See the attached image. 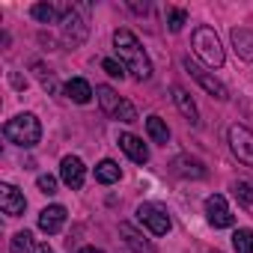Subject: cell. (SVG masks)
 Segmentation results:
<instances>
[{"instance_id": "cell-29", "label": "cell", "mask_w": 253, "mask_h": 253, "mask_svg": "<svg viewBox=\"0 0 253 253\" xmlns=\"http://www.w3.org/2000/svg\"><path fill=\"white\" fill-rule=\"evenodd\" d=\"M128 6H131L134 12H143V15L149 12V3H134V0H131V3H128Z\"/></svg>"}, {"instance_id": "cell-11", "label": "cell", "mask_w": 253, "mask_h": 253, "mask_svg": "<svg viewBox=\"0 0 253 253\" xmlns=\"http://www.w3.org/2000/svg\"><path fill=\"white\" fill-rule=\"evenodd\" d=\"M170 170H173L176 176H182V179H206V176H209L206 164H203L200 158H191V155H179V158H173Z\"/></svg>"}, {"instance_id": "cell-1", "label": "cell", "mask_w": 253, "mask_h": 253, "mask_svg": "<svg viewBox=\"0 0 253 253\" xmlns=\"http://www.w3.org/2000/svg\"><path fill=\"white\" fill-rule=\"evenodd\" d=\"M113 45H116V57H119V63L128 69L137 81H149V78H152V63H149V57H146L140 39H137L131 30L119 27V30L113 33Z\"/></svg>"}, {"instance_id": "cell-25", "label": "cell", "mask_w": 253, "mask_h": 253, "mask_svg": "<svg viewBox=\"0 0 253 253\" xmlns=\"http://www.w3.org/2000/svg\"><path fill=\"white\" fill-rule=\"evenodd\" d=\"M185 24H188V12L179 9V6H170L167 9V27H170V33H179Z\"/></svg>"}, {"instance_id": "cell-14", "label": "cell", "mask_w": 253, "mask_h": 253, "mask_svg": "<svg viewBox=\"0 0 253 253\" xmlns=\"http://www.w3.org/2000/svg\"><path fill=\"white\" fill-rule=\"evenodd\" d=\"M170 95H173V101H176L179 113H182L191 125H200V110H197L194 98L188 95V89H182V86H170Z\"/></svg>"}, {"instance_id": "cell-9", "label": "cell", "mask_w": 253, "mask_h": 253, "mask_svg": "<svg viewBox=\"0 0 253 253\" xmlns=\"http://www.w3.org/2000/svg\"><path fill=\"white\" fill-rule=\"evenodd\" d=\"M60 179H63L66 188L78 191V188L84 185V179H86V167H84V161H81L78 155H66V158L60 161Z\"/></svg>"}, {"instance_id": "cell-19", "label": "cell", "mask_w": 253, "mask_h": 253, "mask_svg": "<svg viewBox=\"0 0 253 253\" xmlns=\"http://www.w3.org/2000/svg\"><path fill=\"white\" fill-rule=\"evenodd\" d=\"M119 176H122V170H119L116 161L104 158L101 164H95V182H101V185H113V182H119Z\"/></svg>"}, {"instance_id": "cell-21", "label": "cell", "mask_w": 253, "mask_h": 253, "mask_svg": "<svg viewBox=\"0 0 253 253\" xmlns=\"http://www.w3.org/2000/svg\"><path fill=\"white\" fill-rule=\"evenodd\" d=\"M60 12H63V9H57L54 3H33V6H30V15H33L39 24H57V21H60Z\"/></svg>"}, {"instance_id": "cell-12", "label": "cell", "mask_w": 253, "mask_h": 253, "mask_svg": "<svg viewBox=\"0 0 253 253\" xmlns=\"http://www.w3.org/2000/svg\"><path fill=\"white\" fill-rule=\"evenodd\" d=\"M66 217H69L66 206H48V209L39 211V229L48 232V235H57L63 229V223H66Z\"/></svg>"}, {"instance_id": "cell-33", "label": "cell", "mask_w": 253, "mask_h": 253, "mask_svg": "<svg viewBox=\"0 0 253 253\" xmlns=\"http://www.w3.org/2000/svg\"><path fill=\"white\" fill-rule=\"evenodd\" d=\"M125 253H134V250H125Z\"/></svg>"}, {"instance_id": "cell-23", "label": "cell", "mask_w": 253, "mask_h": 253, "mask_svg": "<svg viewBox=\"0 0 253 253\" xmlns=\"http://www.w3.org/2000/svg\"><path fill=\"white\" fill-rule=\"evenodd\" d=\"M30 250H36L33 247V232H15L12 235V241H9V253H30Z\"/></svg>"}, {"instance_id": "cell-6", "label": "cell", "mask_w": 253, "mask_h": 253, "mask_svg": "<svg viewBox=\"0 0 253 253\" xmlns=\"http://www.w3.org/2000/svg\"><path fill=\"white\" fill-rule=\"evenodd\" d=\"M226 137H229V149H232V155H235L241 164L253 167V131L244 128V125H232V128L226 131Z\"/></svg>"}, {"instance_id": "cell-15", "label": "cell", "mask_w": 253, "mask_h": 253, "mask_svg": "<svg viewBox=\"0 0 253 253\" xmlns=\"http://www.w3.org/2000/svg\"><path fill=\"white\" fill-rule=\"evenodd\" d=\"M119 235L125 238V244H128L134 253H155V247H152V244H149V241L131 226V223H119Z\"/></svg>"}, {"instance_id": "cell-32", "label": "cell", "mask_w": 253, "mask_h": 253, "mask_svg": "<svg viewBox=\"0 0 253 253\" xmlns=\"http://www.w3.org/2000/svg\"><path fill=\"white\" fill-rule=\"evenodd\" d=\"M209 253H220V250H209Z\"/></svg>"}, {"instance_id": "cell-31", "label": "cell", "mask_w": 253, "mask_h": 253, "mask_svg": "<svg viewBox=\"0 0 253 253\" xmlns=\"http://www.w3.org/2000/svg\"><path fill=\"white\" fill-rule=\"evenodd\" d=\"M78 253H104V250H98V247H84V250H78Z\"/></svg>"}, {"instance_id": "cell-24", "label": "cell", "mask_w": 253, "mask_h": 253, "mask_svg": "<svg viewBox=\"0 0 253 253\" xmlns=\"http://www.w3.org/2000/svg\"><path fill=\"white\" fill-rule=\"evenodd\" d=\"M232 194L238 197V203L253 206V182H250V179H235V182H232Z\"/></svg>"}, {"instance_id": "cell-8", "label": "cell", "mask_w": 253, "mask_h": 253, "mask_svg": "<svg viewBox=\"0 0 253 253\" xmlns=\"http://www.w3.org/2000/svg\"><path fill=\"white\" fill-rule=\"evenodd\" d=\"M206 217H209V223H211L214 229H226V226L235 223V214L229 211L223 194H211V197L206 200Z\"/></svg>"}, {"instance_id": "cell-28", "label": "cell", "mask_w": 253, "mask_h": 253, "mask_svg": "<svg viewBox=\"0 0 253 253\" xmlns=\"http://www.w3.org/2000/svg\"><path fill=\"white\" fill-rule=\"evenodd\" d=\"M36 185H39V191H42V194H48V197H51V194H57V179H54V176H48V173H45V176H39V179H36Z\"/></svg>"}, {"instance_id": "cell-26", "label": "cell", "mask_w": 253, "mask_h": 253, "mask_svg": "<svg viewBox=\"0 0 253 253\" xmlns=\"http://www.w3.org/2000/svg\"><path fill=\"white\" fill-rule=\"evenodd\" d=\"M33 72L39 75V81H42V86H45L48 92H57V81H54V72H51V69H45L42 63H33Z\"/></svg>"}, {"instance_id": "cell-10", "label": "cell", "mask_w": 253, "mask_h": 253, "mask_svg": "<svg viewBox=\"0 0 253 253\" xmlns=\"http://www.w3.org/2000/svg\"><path fill=\"white\" fill-rule=\"evenodd\" d=\"M0 209H3V214H9V217H18V214H24V209H27V200H24V194L15 188V185H0Z\"/></svg>"}, {"instance_id": "cell-3", "label": "cell", "mask_w": 253, "mask_h": 253, "mask_svg": "<svg viewBox=\"0 0 253 253\" xmlns=\"http://www.w3.org/2000/svg\"><path fill=\"white\" fill-rule=\"evenodd\" d=\"M191 42H194V51L209 63V66H223V48H220V39L214 36V30L211 27H197L194 30V36H191Z\"/></svg>"}, {"instance_id": "cell-30", "label": "cell", "mask_w": 253, "mask_h": 253, "mask_svg": "<svg viewBox=\"0 0 253 253\" xmlns=\"http://www.w3.org/2000/svg\"><path fill=\"white\" fill-rule=\"evenodd\" d=\"M33 253H54V247H48V244H39V247H36Z\"/></svg>"}, {"instance_id": "cell-5", "label": "cell", "mask_w": 253, "mask_h": 253, "mask_svg": "<svg viewBox=\"0 0 253 253\" xmlns=\"http://www.w3.org/2000/svg\"><path fill=\"white\" fill-rule=\"evenodd\" d=\"M137 220L152 232V235H167L170 232V214L161 209V206H155V203H140L137 206Z\"/></svg>"}, {"instance_id": "cell-20", "label": "cell", "mask_w": 253, "mask_h": 253, "mask_svg": "<svg viewBox=\"0 0 253 253\" xmlns=\"http://www.w3.org/2000/svg\"><path fill=\"white\" fill-rule=\"evenodd\" d=\"M146 131H149V137L155 140V143H161V146H167V140H170V128H167V122L161 119V116H149L146 119Z\"/></svg>"}, {"instance_id": "cell-18", "label": "cell", "mask_w": 253, "mask_h": 253, "mask_svg": "<svg viewBox=\"0 0 253 253\" xmlns=\"http://www.w3.org/2000/svg\"><path fill=\"white\" fill-rule=\"evenodd\" d=\"M95 92H98V104H101V110H104L107 116H116V110L122 107L125 98H119L110 86H95Z\"/></svg>"}, {"instance_id": "cell-17", "label": "cell", "mask_w": 253, "mask_h": 253, "mask_svg": "<svg viewBox=\"0 0 253 253\" xmlns=\"http://www.w3.org/2000/svg\"><path fill=\"white\" fill-rule=\"evenodd\" d=\"M66 98H72L75 104H89L92 101V86L84 78H72L66 84Z\"/></svg>"}, {"instance_id": "cell-27", "label": "cell", "mask_w": 253, "mask_h": 253, "mask_svg": "<svg viewBox=\"0 0 253 253\" xmlns=\"http://www.w3.org/2000/svg\"><path fill=\"white\" fill-rule=\"evenodd\" d=\"M101 69H104L110 78H122V75H125V66H122V63H116V60H110V57H107V60H101Z\"/></svg>"}, {"instance_id": "cell-7", "label": "cell", "mask_w": 253, "mask_h": 253, "mask_svg": "<svg viewBox=\"0 0 253 253\" xmlns=\"http://www.w3.org/2000/svg\"><path fill=\"white\" fill-rule=\"evenodd\" d=\"M84 9V6H81ZM81 9L78 6H63V39L75 48L86 39V21L81 18Z\"/></svg>"}, {"instance_id": "cell-2", "label": "cell", "mask_w": 253, "mask_h": 253, "mask_svg": "<svg viewBox=\"0 0 253 253\" xmlns=\"http://www.w3.org/2000/svg\"><path fill=\"white\" fill-rule=\"evenodd\" d=\"M3 137L15 146H24V149H33L39 140H42V125L33 113H18L12 116L6 125H3Z\"/></svg>"}, {"instance_id": "cell-4", "label": "cell", "mask_w": 253, "mask_h": 253, "mask_svg": "<svg viewBox=\"0 0 253 253\" xmlns=\"http://www.w3.org/2000/svg\"><path fill=\"white\" fill-rule=\"evenodd\" d=\"M182 66H185V72H188V75H191V78H194V81H197V84H200L209 95H211V98H217V101H226V98H229L226 86H223V84H220L211 72H206L200 63H194L191 57H185V60H182Z\"/></svg>"}, {"instance_id": "cell-22", "label": "cell", "mask_w": 253, "mask_h": 253, "mask_svg": "<svg viewBox=\"0 0 253 253\" xmlns=\"http://www.w3.org/2000/svg\"><path fill=\"white\" fill-rule=\"evenodd\" d=\"M232 247H235V253H253V229H247V226L235 229L232 232Z\"/></svg>"}, {"instance_id": "cell-13", "label": "cell", "mask_w": 253, "mask_h": 253, "mask_svg": "<svg viewBox=\"0 0 253 253\" xmlns=\"http://www.w3.org/2000/svg\"><path fill=\"white\" fill-rule=\"evenodd\" d=\"M119 149L128 155L134 164H146L149 161V146L137 134H119Z\"/></svg>"}, {"instance_id": "cell-16", "label": "cell", "mask_w": 253, "mask_h": 253, "mask_svg": "<svg viewBox=\"0 0 253 253\" xmlns=\"http://www.w3.org/2000/svg\"><path fill=\"white\" fill-rule=\"evenodd\" d=\"M232 45H235V54L247 63H253V30H244V27H235L232 30Z\"/></svg>"}]
</instances>
